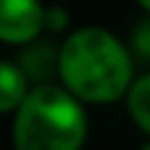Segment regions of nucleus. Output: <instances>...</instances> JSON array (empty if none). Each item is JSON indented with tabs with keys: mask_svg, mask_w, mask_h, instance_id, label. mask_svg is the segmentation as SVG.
<instances>
[{
	"mask_svg": "<svg viewBox=\"0 0 150 150\" xmlns=\"http://www.w3.org/2000/svg\"><path fill=\"white\" fill-rule=\"evenodd\" d=\"M11 142L14 150H81L86 111L64 86L36 83L14 114Z\"/></svg>",
	"mask_w": 150,
	"mask_h": 150,
	"instance_id": "nucleus-2",
	"label": "nucleus"
},
{
	"mask_svg": "<svg viewBox=\"0 0 150 150\" xmlns=\"http://www.w3.org/2000/svg\"><path fill=\"white\" fill-rule=\"evenodd\" d=\"M139 150H150V142H145V145H142V147H139Z\"/></svg>",
	"mask_w": 150,
	"mask_h": 150,
	"instance_id": "nucleus-8",
	"label": "nucleus"
},
{
	"mask_svg": "<svg viewBox=\"0 0 150 150\" xmlns=\"http://www.w3.org/2000/svg\"><path fill=\"white\" fill-rule=\"evenodd\" d=\"M45 14L39 0H0V42L31 45L45 28Z\"/></svg>",
	"mask_w": 150,
	"mask_h": 150,
	"instance_id": "nucleus-3",
	"label": "nucleus"
},
{
	"mask_svg": "<svg viewBox=\"0 0 150 150\" xmlns=\"http://www.w3.org/2000/svg\"><path fill=\"white\" fill-rule=\"evenodd\" d=\"M136 3H139V6H142V8H145V11H147V14H150V0H136Z\"/></svg>",
	"mask_w": 150,
	"mask_h": 150,
	"instance_id": "nucleus-7",
	"label": "nucleus"
},
{
	"mask_svg": "<svg viewBox=\"0 0 150 150\" xmlns=\"http://www.w3.org/2000/svg\"><path fill=\"white\" fill-rule=\"evenodd\" d=\"M128 114L136 122V128L150 136V72L139 75L134 86L128 89Z\"/></svg>",
	"mask_w": 150,
	"mask_h": 150,
	"instance_id": "nucleus-5",
	"label": "nucleus"
},
{
	"mask_svg": "<svg viewBox=\"0 0 150 150\" xmlns=\"http://www.w3.org/2000/svg\"><path fill=\"white\" fill-rule=\"evenodd\" d=\"M31 89L33 86L20 70V64L0 59V114H17Z\"/></svg>",
	"mask_w": 150,
	"mask_h": 150,
	"instance_id": "nucleus-4",
	"label": "nucleus"
},
{
	"mask_svg": "<svg viewBox=\"0 0 150 150\" xmlns=\"http://www.w3.org/2000/svg\"><path fill=\"white\" fill-rule=\"evenodd\" d=\"M134 47L142 59H150V20H145L134 31Z\"/></svg>",
	"mask_w": 150,
	"mask_h": 150,
	"instance_id": "nucleus-6",
	"label": "nucleus"
},
{
	"mask_svg": "<svg viewBox=\"0 0 150 150\" xmlns=\"http://www.w3.org/2000/svg\"><path fill=\"white\" fill-rule=\"evenodd\" d=\"M64 89L81 103H114L134 86V56L106 28H81L59 50Z\"/></svg>",
	"mask_w": 150,
	"mask_h": 150,
	"instance_id": "nucleus-1",
	"label": "nucleus"
}]
</instances>
